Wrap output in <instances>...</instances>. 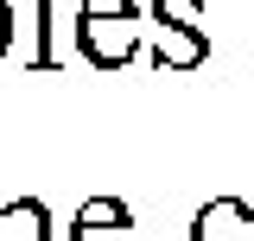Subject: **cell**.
Here are the masks:
<instances>
[{
	"instance_id": "cell-1",
	"label": "cell",
	"mask_w": 254,
	"mask_h": 241,
	"mask_svg": "<svg viewBox=\"0 0 254 241\" xmlns=\"http://www.w3.org/2000/svg\"><path fill=\"white\" fill-rule=\"evenodd\" d=\"M140 38H146V19H140L133 0H83V13H76V51L95 70H127L140 58Z\"/></svg>"
},
{
	"instance_id": "cell-2",
	"label": "cell",
	"mask_w": 254,
	"mask_h": 241,
	"mask_svg": "<svg viewBox=\"0 0 254 241\" xmlns=\"http://www.w3.org/2000/svg\"><path fill=\"white\" fill-rule=\"evenodd\" d=\"M140 45H153V63H165V70H197L210 58V32L203 26H178V19H159V13H153Z\"/></svg>"
},
{
	"instance_id": "cell-3",
	"label": "cell",
	"mask_w": 254,
	"mask_h": 241,
	"mask_svg": "<svg viewBox=\"0 0 254 241\" xmlns=\"http://www.w3.org/2000/svg\"><path fill=\"white\" fill-rule=\"evenodd\" d=\"M190 241H254V210L242 197H210L190 216Z\"/></svg>"
},
{
	"instance_id": "cell-4",
	"label": "cell",
	"mask_w": 254,
	"mask_h": 241,
	"mask_svg": "<svg viewBox=\"0 0 254 241\" xmlns=\"http://www.w3.org/2000/svg\"><path fill=\"white\" fill-rule=\"evenodd\" d=\"M70 241H133V216L121 197H89L70 216Z\"/></svg>"
},
{
	"instance_id": "cell-5",
	"label": "cell",
	"mask_w": 254,
	"mask_h": 241,
	"mask_svg": "<svg viewBox=\"0 0 254 241\" xmlns=\"http://www.w3.org/2000/svg\"><path fill=\"white\" fill-rule=\"evenodd\" d=\"M0 241H51V210H45L38 197L0 203Z\"/></svg>"
},
{
	"instance_id": "cell-6",
	"label": "cell",
	"mask_w": 254,
	"mask_h": 241,
	"mask_svg": "<svg viewBox=\"0 0 254 241\" xmlns=\"http://www.w3.org/2000/svg\"><path fill=\"white\" fill-rule=\"evenodd\" d=\"M32 70H58V58H51V0H38V51H32Z\"/></svg>"
},
{
	"instance_id": "cell-7",
	"label": "cell",
	"mask_w": 254,
	"mask_h": 241,
	"mask_svg": "<svg viewBox=\"0 0 254 241\" xmlns=\"http://www.w3.org/2000/svg\"><path fill=\"white\" fill-rule=\"evenodd\" d=\"M6 51H13V6L0 0V58H6Z\"/></svg>"
}]
</instances>
